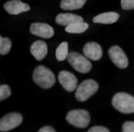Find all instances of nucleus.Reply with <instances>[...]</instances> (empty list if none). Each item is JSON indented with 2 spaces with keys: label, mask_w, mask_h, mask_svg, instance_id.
<instances>
[{
  "label": "nucleus",
  "mask_w": 134,
  "mask_h": 132,
  "mask_svg": "<svg viewBox=\"0 0 134 132\" xmlns=\"http://www.w3.org/2000/svg\"><path fill=\"white\" fill-rule=\"evenodd\" d=\"M3 8L7 13H9L10 14H19L21 13H25V12L30 11V6L26 3H23L20 0H11L6 2L3 6Z\"/></svg>",
  "instance_id": "9d476101"
},
{
  "label": "nucleus",
  "mask_w": 134,
  "mask_h": 132,
  "mask_svg": "<svg viewBox=\"0 0 134 132\" xmlns=\"http://www.w3.org/2000/svg\"><path fill=\"white\" fill-rule=\"evenodd\" d=\"M66 121L79 128H85L90 123V114L85 109L71 110L67 113Z\"/></svg>",
  "instance_id": "7ed1b4c3"
},
{
  "label": "nucleus",
  "mask_w": 134,
  "mask_h": 132,
  "mask_svg": "<svg viewBox=\"0 0 134 132\" xmlns=\"http://www.w3.org/2000/svg\"><path fill=\"white\" fill-rule=\"evenodd\" d=\"M23 117L21 114L16 112L9 113L0 119V131H9L21 124Z\"/></svg>",
  "instance_id": "423d86ee"
},
{
  "label": "nucleus",
  "mask_w": 134,
  "mask_h": 132,
  "mask_svg": "<svg viewBox=\"0 0 134 132\" xmlns=\"http://www.w3.org/2000/svg\"><path fill=\"white\" fill-rule=\"evenodd\" d=\"M30 32L32 35H35L36 37H42V38H51L55 34L52 26L46 24V23L39 22L31 24Z\"/></svg>",
  "instance_id": "1a4fd4ad"
},
{
  "label": "nucleus",
  "mask_w": 134,
  "mask_h": 132,
  "mask_svg": "<svg viewBox=\"0 0 134 132\" xmlns=\"http://www.w3.org/2000/svg\"><path fill=\"white\" fill-rule=\"evenodd\" d=\"M89 25L87 23L81 21V22H75L66 26L65 31L70 34H81L88 29Z\"/></svg>",
  "instance_id": "dca6fc26"
},
{
  "label": "nucleus",
  "mask_w": 134,
  "mask_h": 132,
  "mask_svg": "<svg viewBox=\"0 0 134 132\" xmlns=\"http://www.w3.org/2000/svg\"><path fill=\"white\" fill-rule=\"evenodd\" d=\"M108 56L112 62L114 63L118 68L120 69H125L129 66V59L124 51L121 49V47L115 45L112 46L108 50Z\"/></svg>",
  "instance_id": "0eeeda50"
},
{
  "label": "nucleus",
  "mask_w": 134,
  "mask_h": 132,
  "mask_svg": "<svg viewBox=\"0 0 134 132\" xmlns=\"http://www.w3.org/2000/svg\"><path fill=\"white\" fill-rule=\"evenodd\" d=\"M83 21L82 17L74 14H59L56 17V23L59 25L67 26L75 22H81Z\"/></svg>",
  "instance_id": "ddd939ff"
},
{
  "label": "nucleus",
  "mask_w": 134,
  "mask_h": 132,
  "mask_svg": "<svg viewBox=\"0 0 134 132\" xmlns=\"http://www.w3.org/2000/svg\"><path fill=\"white\" fill-rule=\"evenodd\" d=\"M123 132H133L134 131V123L132 121H127L122 127Z\"/></svg>",
  "instance_id": "412c9836"
},
{
  "label": "nucleus",
  "mask_w": 134,
  "mask_h": 132,
  "mask_svg": "<svg viewBox=\"0 0 134 132\" xmlns=\"http://www.w3.org/2000/svg\"><path fill=\"white\" fill-rule=\"evenodd\" d=\"M121 7L123 10H132L134 8V0H121Z\"/></svg>",
  "instance_id": "aec40b11"
},
{
  "label": "nucleus",
  "mask_w": 134,
  "mask_h": 132,
  "mask_svg": "<svg viewBox=\"0 0 134 132\" xmlns=\"http://www.w3.org/2000/svg\"><path fill=\"white\" fill-rule=\"evenodd\" d=\"M68 56V43L67 42H62L58 46L56 50V58L59 61L65 60Z\"/></svg>",
  "instance_id": "f3484780"
},
{
  "label": "nucleus",
  "mask_w": 134,
  "mask_h": 132,
  "mask_svg": "<svg viewBox=\"0 0 134 132\" xmlns=\"http://www.w3.org/2000/svg\"><path fill=\"white\" fill-rule=\"evenodd\" d=\"M76 89V99L79 101H85L98 91L99 84L94 79H85Z\"/></svg>",
  "instance_id": "39448f33"
},
{
  "label": "nucleus",
  "mask_w": 134,
  "mask_h": 132,
  "mask_svg": "<svg viewBox=\"0 0 134 132\" xmlns=\"http://www.w3.org/2000/svg\"><path fill=\"white\" fill-rule=\"evenodd\" d=\"M38 131L39 132H56V129H54L52 127H49V125H47V127H41Z\"/></svg>",
  "instance_id": "5701e85b"
},
{
  "label": "nucleus",
  "mask_w": 134,
  "mask_h": 132,
  "mask_svg": "<svg viewBox=\"0 0 134 132\" xmlns=\"http://www.w3.org/2000/svg\"><path fill=\"white\" fill-rule=\"evenodd\" d=\"M66 59L70 63V65L76 71H78L79 73L86 74L92 68V64H91L90 60H88L87 58L83 56L80 53H77V52L68 53V56H67Z\"/></svg>",
  "instance_id": "20e7f679"
},
{
  "label": "nucleus",
  "mask_w": 134,
  "mask_h": 132,
  "mask_svg": "<svg viewBox=\"0 0 134 132\" xmlns=\"http://www.w3.org/2000/svg\"><path fill=\"white\" fill-rule=\"evenodd\" d=\"M30 52L36 60H42L48 53L47 44L42 40H36L31 45Z\"/></svg>",
  "instance_id": "f8f14e48"
},
{
  "label": "nucleus",
  "mask_w": 134,
  "mask_h": 132,
  "mask_svg": "<svg viewBox=\"0 0 134 132\" xmlns=\"http://www.w3.org/2000/svg\"><path fill=\"white\" fill-rule=\"evenodd\" d=\"M112 105L115 109L123 114L134 112V98L127 93H116L112 98Z\"/></svg>",
  "instance_id": "f03ea898"
},
{
  "label": "nucleus",
  "mask_w": 134,
  "mask_h": 132,
  "mask_svg": "<svg viewBox=\"0 0 134 132\" xmlns=\"http://www.w3.org/2000/svg\"><path fill=\"white\" fill-rule=\"evenodd\" d=\"M82 52L85 58L91 60H99L103 56V49L100 45L96 42H87L82 48Z\"/></svg>",
  "instance_id": "9b49d317"
},
{
  "label": "nucleus",
  "mask_w": 134,
  "mask_h": 132,
  "mask_svg": "<svg viewBox=\"0 0 134 132\" xmlns=\"http://www.w3.org/2000/svg\"><path fill=\"white\" fill-rule=\"evenodd\" d=\"M11 96V88L7 84L0 85V101L8 99Z\"/></svg>",
  "instance_id": "6ab92c4d"
},
{
  "label": "nucleus",
  "mask_w": 134,
  "mask_h": 132,
  "mask_svg": "<svg viewBox=\"0 0 134 132\" xmlns=\"http://www.w3.org/2000/svg\"><path fill=\"white\" fill-rule=\"evenodd\" d=\"M120 14L114 12H108V13H103L96 15L93 18L94 23H102V24H112L115 23L119 19Z\"/></svg>",
  "instance_id": "4468645a"
},
{
  "label": "nucleus",
  "mask_w": 134,
  "mask_h": 132,
  "mask_svg": "<svg viewBox=\"0 0 134 132\" xmlns=\"http://www.w3.org/2000/svg\"><path fill=\"white\" fill-rule=\"evenodd\" d=\"M12 48V41L8 37L0 36V55H7Z\"/></svg>",
  "instance_id": "a211bd4d"
},
{
  "label": "nucleus",
  "mask_w": 134,
  "mask_h": 132,
  "mask_svg": "<svg viewBox=\"0 0 134 132\" xmlns=\"http://www.w3.org/2000/svg\"><path fill=\"white\" fill-rule=\"evenodd\" d=\"M88 132H109V129L104 127H93L88 129Z\"/></svg>",
  "instance_id": "4be33fe9"
},
{
  "label": "nucleus",
  "mask_w": 134,
  "mask_h": 132,
  "mask_svg": "<svg viewBox=\"0 0 134 132\" xmlns=\"http://www.w3.org/2000/svg\"><path fill=\"white\" fill-rule=\"evenodd\" d=\"M86 0H62L60 8L64 11H74L83 7Z\"/></svg>",
  "instance_id": "2eb2a0df"
},
{
  "label": "nucleus",
  "mask_w": 134,
  "mask_h": 132,
  "mask_svg": "<svg viewBox=\"0 0 134 132\" xmlns=\"http://www.w3.org/2000/svg\"><path fill=\"white\" fill-rule=\"evenodd\" d=\"M33 81L35 83H36L43 89H48L55 84L56 78L50 69H48L43 65H38L34 70Z\"/></svg>",
  "instance_id": "f257e3e1"
},
{
  "label": "nucleus",
  "mask_w": 134,
  "mask_h": 132,
  "mask_svg": "<svg viewBox=\"0 0 134 132\" xmlns=\"http://www.w3.org/2000/svg\"><path fill=\"white\" fill-rule=\"evenodd\" d=\"M59 82L67 92L75 91L78 86V79L74 74L68 71H60L59 73Z\"/></svg>",
  "instance_id": "6e6552de"
}]
</instances>
